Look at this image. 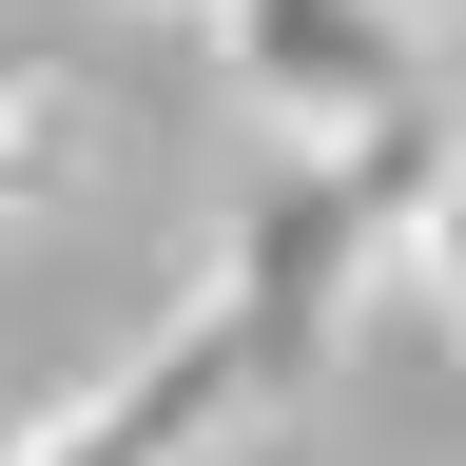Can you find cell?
<instances>
[{"mask_svg":"<svg viewBox=\"0 0 466 466\" xmlns=\"http://www.w3.org/2000/svg\"><path fill=\"white\" fill-rule=\"evenodd\" d=\"M214 58H233V116L272 156H370V137L428 116L408 0H214Z\"/></svg>","mask_w":466,"mask_h":466,"instance_id":"cell-1","label":"cell"},{"mask_svg":"<svg viewBox=\"0 0 466 466\" xmlns=\"http://www.w3.org/2000/svg\"><path fill=\"white\" fill-rule=\"evenodd\" d=\"M253 389H272V350H253V311L195 272L78 408H39V428H20V466H214V428H233Z\"/></svg>","mask_w":466,"mask_h":466,"instance_id":"cell-2","label":"cell"},{"mask_svg":"<svg viewBox=\"0 0 466 466\" xmlns=\"http://www.w3.org/2000/svg\"><path fill=\"white\" fill-rule=\"evenodd\" d=\"M389 253H408V291L466 330V137H447V175H428V195H408V233H389Z\"/></svg>","mask_w":466,"mask_h":466,"instance_id":"cell-3","label":"cell"}]
</instances>
